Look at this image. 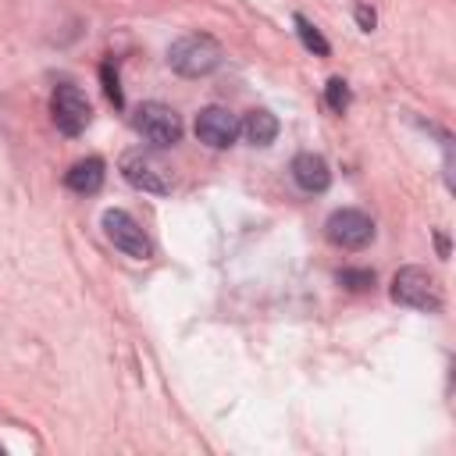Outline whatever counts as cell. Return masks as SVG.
Wrapping results in <instances>:
<instances>
[{"label": "cell", "instance_id": "obj_1", "mask_svg": "<svg viewBox=\"0 0 456 456\" xmlns=\"http://www.w3.org/2000/svg\"><path fill=\"white\" fill-rule=\"evenodd\" d=\"M221 57H224V53H221L217 39H210V36H203V32L182 36V39H175L171 50H167V64H171L178 75H185V78L210 75V71L221 64Z\"/></svg>", "mask_w": 456, "mask_h": 456}, {"label": "cell", "instance_id": "obj_2", "mask_svg": "<svg viewBox=\"0 0 456 456\" xmlns=\"http://www.w3.org/2000/svg\"><path fill=\"white\" fill-rule=\"evenodd\" d=\"M392 299L403 306H413L420 314H438L442 310V289L435 281V274H428L424 267H399L392 274Z\"/></svg>", "mask_w": 456, "mask_h": 456}, {"label": "cell", "instance_id": "obj_3", "mask_svg": "<svg viewBox=\"0 0 456 456\" xmlns=\"http://www.w3.org/2000/svg\"><path fill=\"white\" fill-rule=\"evenodd\" d=\"M50 110H53V125L64 132V135H82L86 125L93 121V107L86 100V93L71 82L57 86L53 96H50Z\"/></svg>", "mask_w": 456, "mask_h": 456}, {"label": "cell", "instance_id": "obj_4", "mask_svg": "<svg viewBox=\"0 0 456 456\" xmlns=\"http://www.w3.org/2000/svg\"><path fill=\"white\" fill-rule=\"evenodd\" d=\"M135 132L153 146H175L182 139V118L167 103L150 100L135 110Z\"/></svg>", "mask_w": 456, "mask_h": 456}, {"label": "cell", "instance_id": "obj_5", "mask_svg": "<svg viewBox=\"0 0 456 456\" xmlns=\"http://www.w3.org/2000/svg\"><path fill=\"white\" fill-rule=\"evenodd\" d=\"M324 235H328V242H335L342 249H363L374 239V221L356 207H342L328 217Z\"/></svg>", "mask_w": 456, "mask_h": 456}, {"label": "cell", "instance_id": "obj_6", "mask_svg": "<svg viewBox=\"0 0 456 456\" xmlns=\"http://www.w3.org/2000/svg\"><path fill=\"white\" fill-rule=\"evenodd\" d=\"M103 232L125 256H132V260H146L150 256V239H146V232L139 228V221L128 210H118V207L103 210Z\"/></svg>", "mask_w": 456, "mask_h": 456}, {"label": "cell", "instance_id": "obj_7", "mask_svg": "<svg viewBox=\"0 0 456 456\" xmlns=\"http://www.w3.org/2000/svg\"><path fill=\"white\" fill-rule=\"evenodd\" d=\"M121 175L128 178V185H135L142 192H153V196L171 192V182H167L164 167L150 153H142V150H132V153L121 157Z\"/></svg>", "mask_w": 456, "mask_h": 456}, {"label": "cell", "instance_id": "obj_8", "mask_svg": "<svg viewBox=\"0 0 456 456\" xmlns=\"http://www.w3.org/2000/svg\"><path fill=\"white\" fill-rule=\"evenodd\" d=\"M239 135V121L224 107H203L196 114V139L207 142L210 150H228Z\"/></svg>", "mask_w": 456, "mask_h": 456}, {"label": "cell", "instance_id": "obj_9", "mask_svg": "<svg viewBox=\"0 0 456 456\" xmlns=\"http://www.w3.org/2000/svg\"><path fill=\"white\" fill-rule=\"evenodd\" d=\"M292 178H296V185L306 189V192H324V189L331 185V171H328L324 157H317V153H296V160H292Z\"/></svg>", "mask_w": 456, "mask_h": 456}, {"label": "cell", "instance_id": "obj_10", "mask_svg": "<svg viewBox=\"0 0 456 456\" xmlns=\"http://www.w3.org/2000/svg\"><path fill=\"white\" fill-rule=\"evenodd\" d=\"M64 185H68L71 192H82V196L96 192V189L103 185V160H100V157L75 160V164L64 171Z\"/></svg>", "mask_w": 456, "mask_h": 456}, {"label": "cell", "instance_id": "obj_11", "mask_svg": "<svg viewBox=\"0 0 456 456\" xmlns=\"http://www.w3.org/2000/svg\"><path fill=\"white\" fill-rule=\"evenodd\" d=\"M239 132L246 135V142L253 146H271L274 135H278V118L271 110H249L246 121L239 125Z\"/></svg>", "mask_w": 456, "mask_h": 456}, {"label": "cell", "instance_id": "obj_12", "mask_svg": "<svg viewBox=\"0 0 456 456\" xmlns=\"http://www.w3.org/2000/svg\"><path fill=\"white\" fill-rule=\"evenodd\" d=\"M292 21H296V32H299L303 46H306L310 53H317V57H328V50H331V46H328V39L317 32V25H314L310 18H303V14H296Z\"/></svg>", "mask_w": 456, "mask_h": 456}, {"label": "cell", "instance_id": "obj_13", "mask_svg": "<svg viewBox=\"0 0 456 456\" xmlns=\"http://www.w3.org/2000/svg\"><path fill=\"white\" fill-rule=\"evenodd\" d=\"M349 86L335 75V78H328V86H324V103H328V110H335V114H342L346 107H349Z\"/></svg>", "mask_w": 456, "mask_h": 456}, {"label": "cell", "instance_id": "obj_14", "mask_svg": "<svg viewBox=\"0 0 456 456\" xmlns=\"http://www.w3.org/2000/svg\"><path fill=\"white\" fill-rule=\"evenodd\" d=\"M100 78H103V93H107V100H110L114 107H121V103H125V96H121V86H118V71H114V64H103V68H100Z\"/></svg>", "mask_w": 456, "mask_h": 456}, {"label": "cell", "instance_id": "obj_15", "mask_svg": "<svg viewBox=\"0 0 456 456\" xmlns=\"http://www.w3.org/2000/svg\"><path fill=\"white\" fill-rule=\"evenodd\" d=\"M338 285L360 292V289H370L374 285V271H338Z\"/></svg>", "mask_w": 456, "mask_h": 456}, {"label": "cell", "instance_id": "obj_16", "mask_svg": "<svg viewBox=\"0 0 456 456\" xmlns=\"http://www.w3.org/2000/svg\"><path fill=\"white\" fill-rule=\"evenodd\" d=\"M356 25H360L363 32H370V28L378 25V14H374V7H367V4H356Z\"/></svg>", "mask_w": 456, "mask_h": 456}, {"label": "cell", "instance_id": "obj_17", "mask_svg": "<svg viewBox=\"0 0 456 456\" xmlns=\"http://www.w3.org/2000/svg\"><path fill=\"white\" fill-rule=\"evenodd\" d=\"M0 452H4V449H0Z\"/></svg>", "mask_w": 456, "mask_h": 456}]
</instances>
